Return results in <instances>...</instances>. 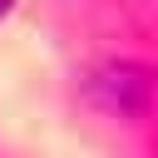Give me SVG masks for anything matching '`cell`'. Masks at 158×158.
Returning a JSON list of instances; mask_svg holds the SVG:
<instances>
[{
  "label": "cell",
  "mask_w": 158,
  "mask_h": 158,
  "mask_svg": "<svg viewBox=\"0 0 158 158\" xmlns=\"http://www.w3.org/2000/svg\"><path fill=\"white\" fill-rule=\"evenodd\" d=\"M5 10H10V0H0V15H5Z\"/></svg>",
  "instance_id": "6da1fadb"
}]
</instances>
